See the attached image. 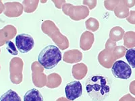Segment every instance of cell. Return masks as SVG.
<instances>
[{"label": "cell", "mask_w": 135, "mask_h": 101, "mask_svg": "<svg viewBox=\"0 0 135 101\" xmlns=\"http://www.w3.org/2000/svg\"><path fill=\"white\" fill-rule=\"evenodd\" d=\"M109 78L101 75H92L86 79L85 90L93 101H103L110 93Z\"/></svg>", "instance_id": "6da1fadb"}, {"label": "cell", "mask_w": 135, "mask_h": 101, "mask_svg": "<svg viewBox=\"0 0 135 101\" xmlns=\"http://www.w3.org/2000/svg\"><path fill=\"white\" fill-rule=\"evenodd\" d=\"M62 59V55L55 45H47L43 48L38 56V61L45 69H51L57 65Z\"/></svg>", "instance_id": "7a4b0ae2"}, {"label": "cell", "mask_w": 135, "mask_h": 101, "mask_svg": "<svg viewBox=\"0 0 135 101\" xmlns=\"http://www.w3.org/2000/svg\"><path fill=\"white\" fill-rule=\"evenodd\" d=\"M112 72L114 77L122 80H128L131 78L132 69L131 66L124 61H116L113 64Z\"/></svg>", "instance_id": "3957f363"}, {"label": "cell", "mask_w": 135, "mask_h": 101, "mask_svg": "<svg viewBox=\"0 0 135 101\" xmlns=\"http://www.w3.org/2000/svg\"><path fill=\"white\" fill-rule=\"evenodd\" d=\"M16 45L22 53H27L35 46L32 37L28 34H20L16 37Z\"/></svg>", "instance_id": "277c9868"}, {"label": "cell", "mask_w": 135, "mask_h": 101, "mask_svg": "<svg viewBox=\"0 0 135 101\" xmlns=\"http://www.w3.org/2000/svg\"><path fill=\"white\" fill-rule=\"evenodd\" d=\"M66 97L70 100L74 101L83 94V86L79 81H73L68 83L65 88Z\"/></svg>", "instance_id": "5b68a950"}, {"label": "cell", "mask_w": 135, "mask_h": 101, "mask_svg": "<svg viewBox=\"0 0 135 101\" xmlns=\"http://www.w3.org/2000/svg\"><path fill=\"white\" fill-rule=\"evenodd\" d=\"M24 101H43V97L37 89L32 88L25 93Z\"/></svg>", "instance_id": "8992f818"}, {"label": "cell", "mask_w": 135, "mask_h": 101, "mask_svg": "<svg viewBox=\"0 0 135 101\" xmlns=\"http://www.w3.org/2000/svg\"><path fill=\"white\" fill-rule=\"evenodd\" d=\"M16 33V30L14 28L10 25L7 26L3 29L0 31V45L4 44V43L8 40V38H11Z\"/></svg>", "instance_id": "52a82bcc"}, {"label": "cell", "mask_w": 135, "mask_h": 101, "mask_svg": "<svg viewBox=\"0 0 135 101\" xmlns=\"http://www.w3.org/2000/svg\"><path fill=\"white\" fill-rule=\"evenodd\" d=\"M0 101H22V100L16 92L10 89L0 97Z\"/></svg>", "instance_id": "ba28073f"}, {"label": "cell", "mask_w": 135, "mask_h": 101, "mask_svg": "<svg viewBox=\"0 0 135 101\" xmlns=\"http://www.w3.org/2000/svg\"><path fill=\"white\" fill-rule=\"evenodd\" d=\"M124 44L128 47H135V32L130 31L126 33L124 37Z\"/></svg>", "instance_id": "9c48e42d"}, {"label": "cell", "mask_w": 135, "mask_h": 101, "mask_svg": "<svg viewBox=\"0 0 135 101\" xmlns=\"http://www.w3.org/2000/svg\"><path fill=\"white\" fill-rule=\"evenodd\" d=\"M126 59L129 65L135 69V49H130L126 52Z\"/></svg>", "instance_id": "30bf717a"}, {"label": "cell", "mask_w": 135, "mask_h": 101, "mask_svg": "<svg viewBox=\"0 0 135 101\" xmlns=\"http://www.w3.org/2000/svg\"><path fill=\"white\" fill-rule=\"evenodd\" d=\"M7 49H8V51H9L12 55H16L17 54H18V51H17L15 47H14V44H13L11 41H9V43H8V47H7Z\"/></svg>", "instance_id": "8fae6325"}, {"label": "cell", "mask_w": 135, "mask_h": 101, "mask_svg": "<svg viewBox=\"0 0 135 101\" xmlns=\"http://www.w3.org/2000/svg\"><path fill=\"white\" fill-rule=\"evenodd\" d=\"M127 20L130 23L135 24V11H131L130 17Z\"/></svg>", "instance_id": "7c38bea8"}, {"label": "cell", "mask_w": 135, "mask_h": 101, "mask_svg": "<svg viewBox=\"0 0 135 101\" xmlns=\"http://www.w3.org/2000/svg\"><path fill=\"white\" fill-rule=\"evenodd\" d=\"M130 90H131V92L135 95V81L131 82V86H130Z\"/></svg>", "instance_id": "4fadbf2b"}, {"label": "cell", "mask_w": 135, "mask_h": 101, "mask_svg": "<svg viewBox=\"0 0 135 101\" xmlns=\"http://www.w3.org/2000/svg\"><path fill=\"white\" fill-rule=\"evenodd\" d=\"M123 99L125 101H135V98L131 97V95L130 94L126 95V97H125L123 98Z\"/></svg>", "instance_id": "5bb4252c"}, {"label": "cell", "mask_w": 135, "mask_h": 101, "mask_svg": "<svg viewBox=\"0 0 135 101\" xmlns=\"http://www.w3.org/2000/svg\"><path fill=\"white\" fill-rule=\"evenodd\" d=\"M3 6H2V3H1V2H0V13L2 12V9H3Z\"/></svg>", "instance_id": "9a60e30c"}]
</instances>
